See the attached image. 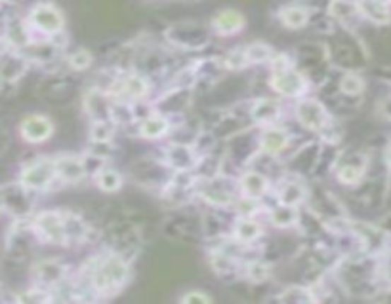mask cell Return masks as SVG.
I'll return each instance as SVG.
<instances>
[{
	"mask_svg": "<svg viewBox=\"0 0 391 304\" xmlns=\"http://www.w3.org/2000/svg\"><path fill=\"white\" fill-rule=\"evenodd\" d=\"M98 183L103 190H109V193H113L120 186L122 179H120V175L113 169H101V174L98 175Z\"/></svg>",
	"mask_w": 391,
	"mask_h": 304,
	"instance_id": "cell-27",
	"label": "cell"
},
{
	"mask_svg": "<svg viewBox=\"0 0 391 304\" xmlns=\"http://www.w3.org/2000/svg\"><path fill=\"white\" fill-rule=\"evenodd\" d=\"M56 162L52 160H37L29 164L21 171V185L27 190H42L52 185V181L56 177Z\"/></svg>",
	"mask_w": 391,
	"mask_h": 304,
	"instance_id": "cell-2",
	"label": "cell"
},
{
	"mask_svg": "<svg viewBox=\"0 0 391 304\" xmlns=\"http://www.w3.org/2000/svg\"><path fill=\"white\" fill-rule=\"evenodd\" d=\"M385 162L391 166V137L390 141H387V147H385Z\"/></svg>",
	"mask_w": 391,
	"mask_h": 304,
	"instance_id": "cell-36",
	"label": "cell"
},
{
	"mask_svg": "<svg viewBox=\"0 0 391 304\" xmlns=\"http://www.w3.org/2000/svg\"><path fill=\"white\" fill-rule=\"evenodd\" d=\"M6 147H8V133L0 128V154L6 150Z\"/></svg>",
	"mask_w": 391,
	"mask_h": 304,
	"instance_id": "cell-35",
	"label": "cell"
},
{
	"mask_svg": "<svg viewBox=\"0 0 391 304\" xmlns=\"http://www.w3.org/2000/svg\"><path fill=\"white\" fill-rule=\"evenodd\" d=\"M6 209V205H4V198H2V194H0V213Z\"/></svg>",
	"mask_w": 391,
	"mask_h": 304,
	"instance_id": "cell-37",
	"label": "cell"
},
{
	"mask_svg": "<svg viewBox=\"0 0 391 304\" xmlns=\"http://www.w3.org/2000/svg\"><path fill=\"white\" fill-rule=\"evenodd\" d=\"M359 12L374 23H390V10L382 0H359Z\"/></svg>",
	"mask_w": 391,
	"mask_h": 304,
	"instance_id": "cell-10",
	"label": "cell"
},
{
	"mask_svg": "<svg viewBox=\"0 0 391 304\" xmlns=\"http://www.w3.org/2000/svg\"><path fill=\"white\" fill-rule=\"evenodd\" d=\"M183 303L193 304V303H210V297L206 295H202V293H187L185 297H183Z\"/></svg>",
	"mask_w": 391,
	"mask_h": 304,
	"instance_id": "cell-32",
	"label": "cell"
},
{
	"mask_svg": "<svg viewBox=\"0 0 391 304\" xmlns=\"http://www.w3.org/2000/svg\"><path fill=\"white\" fill-rule=\"evenodd\" d=\"M139 131L147 139H158V137H163L168 131V120L163 118V116H149V118L141 122Z\"/></svg>",
	"mask_w": 391,
	"mask_h": 304,
	"instance_id": "cell-17",
	"label": "cell"
},
{
	"mask_svg": "<svg viewBox=\"0 0 391 304\" xmlns=\"http://www.w3.org/2000/svg\"><path fill=\"white\" fill-rule=\"evenodd\" d=\"M272 221L275 226L284 229V226H288V224H292L296 221V212H294V207L288 204L279 205L277 209L272 213Z\"/></svg>",
	"mask_w": 391,
	"mask_h": 304,
	"instance_id": "cell-23",
	"label": "cell"
},
{
	"mask_svg": "<svg viewBox=\"0 0 391 304\" xmlns=\"http://www.w3.org/2000/svg\"><path fill=\"white\" fill-rule=\"evenodd\" d=\"M23 68H25L23 59L10 57V59H6V61L0 65V78H4V80H16L23 73Z\"/></svg>",
	"mask_w": 391,
	"mask_h": 304,
	"instance_id": "cell-22",
	"label": "cell"
},
{
	"mask_svg": "<svg viewBox=\"0 0 391 304\" xmlns=\"http://www.w3.org/2000/svg\"><path fill=\"white\" fill-rule=\"evenodd\" d=\"M382 2H384V4H390L391 0H382Z\"/></svg>",
	"mask_w": 391,
	"mask_h": 304,
	"instance_id": "cell-38",
	"label": "cell"
},
{
	"mask_svg": "<svg viewBox=\"0 0 391 304\" xmlns=\"http://www.w3.org/2000/svg\"><path fill=\"white\" fill-rule=\"evenodd\" d=\"M246 63H248V57H246V50H235L231 51L226 59V65L229 68H240L245 67Z\"/></svg>",
	"mask_w": 391,
	"mask_h": 304,
	"instance_id": "cell-30",
	"label": "cell"
},
{
	"mask_svg": "<svg viewBox=\"0 0 391 304\" xmlns=\"http://www.w3.org/2000/svg\"><path fill=\"white\" fill-rule=\"evenodd\" d=\"M90 63H92V56H90L88 51L78 50L71 56V67L76 68V71H84V68H88Z\"/></svg>",
	"mask_w": 391,
	"mask_h": 304,
	"instance_id": "cell-29",
	"label": "cell"
},
{
	"mask_svg": "<svg viewBox=\"0 0 391 304\" xmlns=\"http://www.w3.org/2000/svg\"><path fill=\"white\" fill-rule=\"evenodd\" d=\"M273 56V51L267 48V44H252L250 48H246V57L248 61H267Z\"/></svg>",
	"mask_w": 391,
	"mask_h": 304,
	"instance_id": "cell-28",
	"label": "cell"
},
{
	"mask_svg": "<svg viewBox=\"0 0 391 304\" xmlns=\"http://www.w3.org/2000/svg\"><path fill=\"white\" fill-rule=\"evenodd\" d=\"M378 111L385 120H391V97H385V99L380 101Z\"/></svg>",
	"mask_w": 391,
	"mask_h": 304,
	"instance_id": "cell-33",
	"label": "cell"
},
{
	"mask_svg": "<svg viewBox=\"0 0 391 304\" xmlns=\"http://www.w3.org/2000/svg\"><path fill=\"white\" fill-rule=\"evenodd\" d=\"M88 112L94 116L95 122H107L109 116V109H107V101L101 93H92L88 99Z\"/></svg>",
	"mask_w": 391,
	"mask_h": 304,
	"instance_id": "cell-20",
	"label": "cell"
},
{
	"mask_svg": "<svg viewBox=\"0 0 391 304\" xmlns=\"http://www.w3.org/2000/svg\"><path fill=\"white\" fill-rule=\"evenodd\" d=\"M52 131H54V126L50 120L46 116H38V114H33L21 124V135L29 143H42L46 139H50Z\"/></svg>",
	"mask_w": 391,
	"mask_h": 304,
	"instance_id": "cell-7",
	"label": "cell"
},
{
	"mask_svg": "<svg viewBox=\"0 0 391 304\" xmlns=\"http://www.w3.org/2000/svg\"><path fill=\"white\" fill-rule=\"evenodd\" d=\"M240 188L243 193L248 196V198H259L262 194L265 193L267 188V181L262 174H246L243 179H240Z\"/></svg>",
	"mask_w": 391,
	"mask_h": 304,
	"instance_id": "cell-13",
	"label": "cell"
},
{
	"mask_svg": "<svg viewBox=\"0 0 391 304\" xmlns=\"http://www.w3.org/2000/svg\"><path fill=\"white\" fill-rule=\"evenodd\" d=\"M298 120L302 122L308 130H322L328 124V116L325 107L315 99H305L296 107Z\"/></svg>",
	"mask_w": 391,
	"mask_h": 304,
	"instance_id": "cell-6",
	"label": "cell"
},
{
	"mask_svg": "<svg viewBox=\"0 0 391 304\" xmlns=\"http://www.w3.org/2000/svg\"><path fill=\"white\" fill-rule=\"evenodd\" d=\"M342 92L347 93V95H359L363 92V87H365V82L361 78L359 75H354V73H349L342 78L340 82Z\"/></svg>",
	"mask_w": 391,
	"mask_h": 304,
	"instance_id": "cell-26",
	"label": "cell"
},
{
	"mask_svg": "<svg viewBox=\"0 0 391 304\" xmlns=\"http://www.w3.org/2000/svg\"><path fill=\"white\" fill-rule=\"evenodd\" d=\"M120 90H122V95L124 97H130V99H139L141 95L147 93V82L141 78V76H128L124 78V82L120 84Z\"/></svg>",
	"mask_w": 391,
	"mask_h": 304,
	"instance_id": "cell-18",
	"label": "cell"
},
{
	"mask_svg": "<svg viewBox=\"0 0 391 304\" xmlns=\"http://www.w3.org/2000/svg\"><path fill=\"white\" fill-rule=\"evenodd\" d=\"M56 174L59 179L67 181V183H75L81 181L84 175V166L81 160H76L75 156H62L56 160Z\"/></svg>",
	"mask_w": 391,
	"mask_h": 304,
	"instance_id": "cell-9",
	"label": "cell"
},
{
	"mask_svg": "<svg viewBox=\"0 0 391 304\" xmlns=\"http://www.w3.org/2000/svg\"><path fill=\"white\" fill-rule=\"evenodd\" d=\"M286 133L283 130H277V128H273V130H267L262 137V149L267 152V154H277L281 150L286 147Z\"/></svg>",
	"mask_w": 391,
	"mask_h": 304,
	"instance_id": "cell-14",
	"label": "cell"
},
{
	"mask_svg": "<svg viewBox=\"0 0 391 304\" xmlns=\"http://www.w3.org/2000/svg\"><path fill=\"white\" fill-rule=\"evenodd\" d=\"M29 19H31V23L37 27L38 31L48 32V35H56L64 27V16L52 4H37L31 10Z\"/></svg>",
	"mask_w": 391,
	"mask_h": 304,
	"instance_id": "cell-4",
	"label": "cell"
},
{
	"mask_svg": "<svg viewBox=\"0 0 391 304\" xmlns=\"http://www.w3.org/2000/svg\"><path fill=\"white\" fill-rule=\"evenodd\" d=\"M363 164H355V162H346V164H342L340 169H338V177H340L342 183H346V185H355V183H359L363 179Z\"/></svg>",
	"mask_w": 391,
	"mask_h": 304,
	"instance_id": "cell-19",
	"label": "cell"
},
{
	"mask_svg": "<svg viewBox=\"0 0 391 304\" xmlns=\"http://www.w3.org/2000/svg\"><path fill=\"white\" fill-rule=\"evenodd\" d=\"M35 230L46 242L50 243H64L67 240V223L65 217H62L56 212L40 213L35 221Z\"/></svg>",
	"mask_w": 391,
	"mask_h": 304,
	"instance_id": "cell-3",
	"label": "cell"
},
{
	"mask_svg": "<svg viewBox=\"0 0 391 304\" xmlns=\"http://www.w3.org/2000/svg\"><path fill=\"white\" fill-rule=\"evenodd\" d=\"M279 103L273 99H259L252 109V116L259 124H267L277 118Z\"/></svg>",
	"mask_w": 391,
	"mask_h": 304,
	"instance_id": "cell-15",
	"label": "cell"
},
{
	"mask_svg": "<svg viewBox=\"0 0 391 304\" xmlns=\"http://www.w3.org/2000/svg\"><path fill=\"white\" fill-rule=\"evenodd\" d=\"M303 188L300 183H286L281 190V202L288 205H296L298 202H302Z\"/></svg>",
	"mask_w": 391,
	"mask_h": 304,
	"instance_id": "cell-25",
	"label": "cell"
},
{
	"mask_svg": "<svg viewBox=\"0 0 391 304\" xmlns=\"http://www.w3.org/2000/svg\"><path fill=\"white\" fill-rule=\"evenodd\" d=\"M243 25H245V18L239 12H235V10H223L214 19L216 31L221 32V35H233Z\"/></svg>",
	"mask_w": 391,
	"mask_h": 304,
	"instance_id": "cell-11",
	"label": "cell"
},
{
	"mask_svg": "<svg viewBox=\"0 0 391 304\" xmlns=\"http://www.w3.org/2000/svg\"><path fill=\"white\" fill-rule=\"evenodd\" d=\"M25 186L21 185H8L0 188V194L4 198V205H6L8 212H13L21 215L25 213L27 209V194H25Z\"/></svg>",
	"mask_w": 391,
	"mask_h": 304,
	"instance_id": "cell-8",
	"label": "cell"
},
{
	"mask_svg": "<svg viewBox=\"0 0 391 304\" xmlns=\"http://www.w3.org/2000/svg\"><path fill=\"white\" fill-rule=\"evenodd\" d=\"M62 276H64V267L56 261H42L35 267V278L46 286L57 284Z\"/></svg>",
	"mask_w": 391,
	"mask_h": 304,
	"instance_id": "cell-12",
	"label": "cell"
},
{
	"mask_svg": "<svg viewBox=\"0 0 391 304\" xmlns=\"http://www.w3.org/2000/svg\"><path fill=\"white\" fill-rule=\"evenodd\" d=\"M127 265L120 261L119 257H111L103 262L94 274V286L98 291H117L124 279H127Z\"/></svg>",
	"mask_w": 391,
	"mask_h": 304,
	"instance_id": "cell-1",
	"label": "cell"
},
{
	"mask_svg": "<svg viewBox=\"0 0 391 304\" xmlns=\"http://www.w3.org/2000/svg\"><path fill=\"white\" fill-rule=\"evenodd\" d=\"M272 87L275 92L283 93V95L296 97V95L303 93V90H305V78L298 71H292L288 67L281 68V71H277L273 75Z\"/></svg>",
	"mask_w": 391,
	"mask_h": 304,
	"instance_id": "cell-5",
	"label": "cell"
},
{
	"mask_svg": "<svg viewBox=\"0 0 391 304\" xmlns=\"http://www.w3.org/2000/svg\"><path fill=\"white\" fill-rule=\"evenodd\" d=\"M42 298H46L42 293H37V291H31V293H25V295H19V300H42Z\"/></svg>",
	"mask_w": 391,
	"mask_h": 304,
	"instance_id": "cell-34",
	"label": "cell"
},
{
	"mask_svg": "<svg viewBox=\"0 0 391 304\" xmlns=\"http://www.w3.org/2000/svg\"><path fill=\"white\" fill-rule=\"evenodd\" d=\"M281 19H283L284 27L288 29H302L310 19V12L302 6H291L281 12Z\"/></svg>",
	"mask_w": 391,
	"mask_h": 304,
	"instance_id": "cell-16",
	"label": "cell"
},
{
	"mask_svg": "<svg viewBox=\"0 0 391 304\" xmlns=\"http://www.w3.org/2000/svg\"><path fill=\"white\" fill-rule=\"evenodd\" d=\"M330 12H332L334 18L347 21V19H354L359 16V6L354 4V2H349V0H334L332 6H330Z\"/></svg>",
	"mask_w": 391,
	"mask_h": 304,
	"instance_id": "cell-21",
	"label": "cell"
},
{
	"mask_svg": "<svg viewBox=\"0 0 391 304\" xmlns=\"http://www.w3.org/2000/svg\"><path fill=\"white\" fill-rule=\"evenodd\" d=\"M259 232H262L259 224L252 223V221H240L237 224V238H239L240 242L252 243L254 240H258Z\"/></svg>",
	"mask_w": 391,
	"mask_h": 304,
	"instance_id": "cell-24",
	"label": "cell"
},
{
	"mask_svg": "<svg viewBox=\"0 0 391 304\" xmlns=\"http://www.w3.org/2000/svg\"><path fill=\"white\" fill-rule=\"evenodd\" d=\"M248 276L254 279V281H264L267 278V267L262 265V262H254L252 267L248 268Z\"/></svg>",
	"mask_w": 391,
	"mask_h": 304,
	"instance_id": "cell-31",
	"label": "cell"
}]
</instances>
